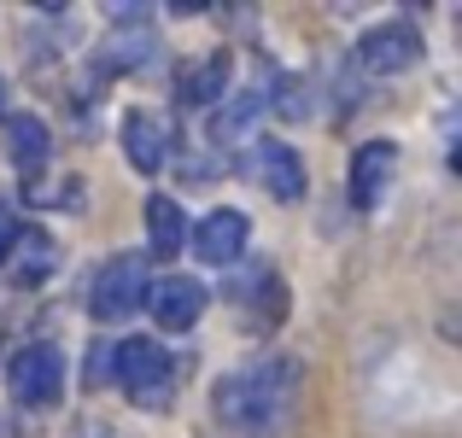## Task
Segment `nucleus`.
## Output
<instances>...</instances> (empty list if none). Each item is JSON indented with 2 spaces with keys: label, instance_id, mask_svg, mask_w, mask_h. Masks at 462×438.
Listing matches in <instances>:
<instances>
[{
  "label": "nucleus",
  "instance_id": "2",
  "mask_svg": "<svg viewBox=\"0 0 462 438\" xmlns=\"http://www.w3.org/2000/svg\"><path fill=\"white\" fill-rule=\"evenodd\" d=\"M112 380L124 386L129 404L164 409L170 392H176V362H170V351L158 345V339H124V345L112 351Z\"/></svg>",
  "mask_w": 462,
  "mask_h": 438
},
{
  "label": "nucleus",
  "instance_id": "5",
  "mask_svg": "<svg viewBox=\"0 0 462 438\" xmlns=\"http://www.w3.org/2000/svg\"><path fill=\"white\" fill-rule=\"evenodd\" d=\"M421 59V30L404 18H386L374 23V30H363L357 41V65L369 70V77H398V70H410Z\"/></svg>",
  "mask_w": 462,
  "mask_h": 438
},
{
  "label": "nucleus",
  "instance_id": "6",
  "mask_svg": "<svg viewBox=\"0 0 462 438\" xmlns=\"http://www.w3.org/2000/svg\"><path fill=\"white\" fill-rule=\"evenodd\" d=\"M147 310H152L158 327L181 333V327H193L205 315V281H193V275H164V281L147 287Z\"/></svg>",
  "mask_w": 462,
  "mask_h": 438
},
{
  "label": "nucleus",
  "instance_id": "11",
  "mask_svg": "<svg viewBox=\"0 0 462 438\" xmlns=\"http://www.w3.org/2000/svg\"><path fill=\"white\" fill-rule=\"evenodd\" d=\"M124 152H129V164H135L141 176H152V169L164 164V129H158L152 112H129L124 117Z\"/></svg>",
  "mask_w": 462,
  "mask_h": 438
},
{
  "label": "nucleus",
  "instance_id": "4",
  "mask_svg": "<svg viewBox=\"0 0 462 438\" xmlns=\"http://www.w3.org/2000/svg\"><path fill=\"white\" fill-rule=\"evenodd\" d=\"M6 392L23 409H53L59 392H65V357H59V345H23L6 369Z\"/></svg>",
  "mask_w": 462,
  "mask_h": 438
},
{
  "label": "nucleus",
  "instance_id": "15",
  "mask_svg": "<svg viewBox=\"0 0 462 438\" xmlns=\"http://www.w3.org/2000/svg\"><path fill=\"white\" fill-rule=\"evenodd\" d=\"M18 246H23V263H18V281L30 287L35 275H47L59 263V251H53V240H42V234H18Z\"/></svg>",
  "mask_w": 462,
  "mask_h": 438
},
{
  "label": "nucleus",
  "instance_id": "17",
  "mask_svg": "<svg viewBox=\"0 0 462 438\" xmlns=\"http://www.w3.org/2000/svg\"><path fill=\"white\" fill-rule=\"evenodd\" d=\"M112 374V351H88V386H100Z\"/></svg>",
  "mask_w": 462,
  "mask_h": 438
},
{
  "label": "nucleus",
  "instance_id": "12",
  "mask_svg": "<svg viewBox=\"0 0 462 438\" xmlns=\"http://www.w3.org/2000/svg\"><path fill=\"white\" fill-rule=\"evenodd\" d=\"M147 234H152L158 258L181 251V240H188V216H181L176 199H164V193H152V199H147Z\"/></svg>",
  "mask_w": 462,
  "mask_h": 438
},
{
  "label": "nucleus",
  "instance_id": "3",
  "mask_svg": "<svg viewBox=\"0 0 462 438\" xmlns=\"http://www.w3.org/2000/svg\"><path fill=\"white\" fill-rule=\"evenodd\" d=\"M147 263L135 258V251H124V258H112L100 275L88 281V310L100 315V322H124V315H135L141 304H147Z\"/></svg>",
  "mask_w": 462,
  "mask_h": 438
},
{
  "label": "nucleus",
  "instance_id": "10",
  "mask_svg": "<svg viewBox=\"0 0 462 438\" xmlns=\"http://www.w3.org/2000/svg\"><path fill=\"white\" fill-rule=\"evenodd\" d=\"M6 152L18 164V176H42L47 158H53V135H47V123L35 112H12L6 117Z\"/></svg>",
  "mask_w": 462,
  "mask_h": 438
},
{
  "label": "nucleus",
  "instance_id": "9",
  "mask_svg": "<svg viewBox=\"0 0 462 438\" xmlns=\"http://www.w3.org/2000/svg\"><path fill=\"white\" fill-rule=\"evenodd\" d=\"M393 169H398V146L393 141H363L357 152H351V199L374 205L386 193V181H393Z\"/></svg>",
  "mask_w": 462,
  "mask_h": 438
},
{
  "label": "nucleus",
  "instance_id": "7",
  "mask_svg": "<svg viewBox=\"0 0 462 438\" xmlns=\"http://www.w3.org/2000/svg\"><path fill=\"white\" fill-rule=\"evenodd\" d=\"M252 176H258L263 193L282 199V205L305 199V164H299V152L282 146V141H258V146H252Z\"/></svg>",
  "mask_w": 462,
  "mask_h": 438
},
{
  "label": "nucleus",
  "instance_id": "16",
  "mask_svg": "<svg viewBox=\"0 0 462 438\" xmlns=\"http://www.w3.org/2000/svg\"><path fill=\"white\" fill-rule=\"evenodd\" d=\"M18 234H23V228H18V216H12L6 205H0V263L12 258V246H18Z\"/></svg>",
  "mask_w": 462,
  "mask_h": 438
},
{
  "label": "nucleus",
  "instance_id": "1",
  "mask_svg": "<svg viewBox=\"0 0 462 438\" xmlns=\"http://www.w3.org/2000/svg\"><path fill=\"white\" fill-rule=\"evenodd\" d=\"M217 421L240 438H282L299 409V362L293 357H263L246 369L223 374L211 392Z\"/></svg>",
  "mask_w": 462,
  "mask_h": 438
},
{
  "label": "nucleus",
  "instance_id": "13",
  "mask_svg": "<svg viewBox=\"0 0 462 438\" xmlns=\"http://www.w3.org/2000/svg\"><path fill=\"white\" fill-rule=\"evenodd\" d=\"M181 100L188 105H211L217 94H228V53H211L205 65H193V70H181Z\"/></svg>",
  "mask_w": 462,
  "mask_h": 438
},
{
  "label": "nucleus",
  "instance_id": "14",
  "mask_svg": "<svg viewBox=\"0 0 462 438\" xmlns=\"http://www.w3.org/2000/svg\"><path fill=\"white\" fill-rule=\"evenodd\" d=\"M263 112V94H235V100H223L211 112V141H246L252 123H258Z\"/></svg>",
  "mask_w": 462,
  "mask_h": 438
},
{
  "label": "nucleus",
  "instance_id": "8",
  "mask_svg": "<svg viewBox=\"0 0 462 438\" xmlns=\"http://www.w3.org/2000/svg\"><path fill=\"white\" fill-rule=\"evenodd\" d=\"M246 234H252V223H246V211H228V205H217L211 216H205L199 228H193V251H199L205 263H235L240 251H246Z\"/></svg>",
  "mask_w": 462,
  "mask_h": 438
},
{
  "label": "nucleus",
  "instance_id": "18",
  "mask_svg": "<svg viewBox=\"0 0 462 438\" xmlns=\"http://www.w3.org/2000/svg\"><path fill=\"white\" fill-rule=\"evenodd\" d=\"M0 105H6V88H0Z\"/></svg>",
  "mask_w": 462,
  "mask_h": 438
}]
</instances>
